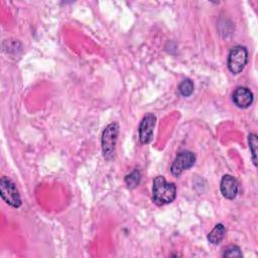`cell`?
<instances>
[{
  "instance_id": "cell-1",
  "label": "cell",
  "mask_w": 258,
  "mask_h": 258,
  "mask_svg": "<svg viewBox=\"0 0 258 258\" xmlns=\"http://www.w3.org/2000/svg\"><path fill=\"white\" fill-rule=\"evenodd\" d=\"M176 197V186L173 182H167L161 175L156 176L152 183V200L158 206L170 204Z\"/></svg>"
},
{
  "instance_id": "cell-2",
  "label": "cell",
  "mask_w": 258,
  "mask_h": 258,
  "mask_svg": "<svg viewBox=\"0 0 258 258\" xmlns=\"http://www.w3.org/2000/svg\"><path fill=\"white\" fill-rule=\"evenodd\" d=\"M119 133V125L117 123L109 124L102 133L101 144L105 159L111 160L115 155V146Z\"/></svg>"
},
{
  "instance_id": "cell-3",
  "label": "cell",
  "mask_w": 258,
  "mask_h": 258,
  "mask_svg": "<svg viewBox=\"0 0 258 258\" xmlns=\"http://www.w3.org/2000/svg\"><path fill=\"white\" fill-rule=\"evenodd\" d=\"M248 62V51L245 46H234L228 55V68L234 75L240 74Z\"/></svg>"
},
{
  "instance_id": "cell-4",
  "label": "cell",
  "mask_w": 258,
  "mask_h": 258,
  "mask_svg": "<svg viewBox=\"0 0 258 258\" xmlns=\"http://www.w3.org/2000/svg\"><path fill=\"white\" fill-rule=\"evenodd\" d=\"M0 195L9 206L13 208H19L21 206V199L16 185L6 176L0 179Z\"/></svg>"
},
{
  "instance_id": "cell-5",
  "label": "cell",
  "mask_w": 258,
  "mask_h": 258,
  "mask_svg": "<svg viewBox=\"0 0 258 258\" xmlns=\"http://www.w3.org/2000/svg\"><path fill=\"white\" fill-rule=\"evenodd\" d=\"M196 162V155L191 151H181L174 158L170 171L174 176H179L184 170L190 168Z\"/></svg>"
},
{
  "instance_id": "cell-6",
  "label": "cell",
  "mask_w": 258,
  "mask_h": 258,
  "mask_svg": "<svg viewBox=\"0 0 258 258\" xmlns=\"http://www.w3.org/2000/svg\"><path fill=\"white\" fill-rule=\"evenodd\" d=\"M155 121L156 117L153 114H147L143 117L139 125V141L141 144H147L151 141Z\"/></svg>"
},
{
  "instance_id": "cell-7",
  "label": "cell",
  "mask_w": 258,
  "mask_h": 258,
  "mask_svg": "<svg viewBox=\"0 0 258 258\" xmlns=\"http://www.w3.org/2000/svg\"><path fill=\"white\" fill-rule=\"evenodd\" d=\"M220 189L224 198L228 200L235 199L239 189V184L237 179L230 174H225L221 179Z\"/></svg>"
},
{
  "instance_id": "cell-8",
  "label": "cell",
  "mask_w": 258,
  "mask_h": 258,
  "mask_svg": "<svg viewBox=\"0 0 258 258\" xmlns=\"http://www.w3.org/2000/svg\"><path fill=\"white\" fill-rule=\"evenodd\" d=\"M234 104L242 109H246L253 103V93L246 87H238L233 93Z\"/></svg>"
},
{
  "instance_id": "cell-9",
  "label": "cell",
  "mask_w": 258,
  "mask_h": 258,
  "mask_svg": "<svg viewBox=\"0 0 258 258\" xmlns=\"http://www.w3.org/2000/svg\"><path fill=\"white\" fill-rule=\"evenodd\" d=\"M226 236V228L223 224H217L208 235V241L211 244H220Z\"/></svg>"
},
{
  "instance_id": "cell-10",
  "label": "cell",
  "mask_w": 258,
  "mask_h": 258,
  "mask_svg": "<svg viewBox=\"0 0 258 258\" xmlns=\"http://www.w3.org/2000/svg\"><path fill=\"white\" fill-rule=\"evenodd\" d=\"M140 179H141L140 171L135 168L133 171H131L129 174H127L125 176V183H126L128 188L133 189L139 184Z\"/></svg>"
},
{
  "instance_id": "cell-11",
  "label": "cell",
  "mask_w": 258,
  "mask_h": 258,
  "mask_svg": "<svg viewBox=\"0 0 258 258\" xmlns=\"http://www.w3.org/2000/svg\"><path fill=\"white\" fill-rule=\"evenodd\" d=\"M248 143H249V148H250L251 154H252V161H253L254 165L257 166V147H258L257 135L254 133L249 134Z\"/></svg>"
},
{
  "instance_id": "cell-12",
  "label": "cell",
  "mask_w": 258,
  "mask_h": 258,
  "mask_svg": "<svg viewBox=\"0 0 258 258\" xmlns=\"http://www.w3.org/2000/svg\"><path fill=\"white\" fill-rule=\"evenodd\" d=\"M178 91L183 97H188L194 92V83L189 79H184L178 86Z\"/></svg>"
},
{
  "instance_id": "cell-13",
  "label": "cell",
  "mask_w": 258,
  "mask_h": 258,
  "mask_svg": "<svg viewBox=\"0 0 258 258\" xmlns=\"http://www.w3.org/2000/svg\"><path fill=\"white\" fill-rule=\"evenodd\" d=\"M243 254L238 246L231 245L227 247L223 253V257H242Z\"/></svg>"
}]
</instances>
